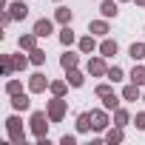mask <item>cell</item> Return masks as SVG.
Segmentation results:
<instances>
[{
    "instance_id": "9a60e30c",
    "label": "cell",
    "mask_w": 145,
    "mask_h": 145,
    "mask_svg": "<svg viewBox=\"0 0 145 145\" xmlns=\"http://www.w3.org/2000/svg\"><path fill=\"white\" fill-rule=\"evenodd\" d=\"M100 12L105 14V17H117V3H114V0H103V6H100Z\"/></svg>"
},
{
    "instance_id": "d6a6232c",
    "label": "cell",
    "mask_w": 145,
    "mask_h": 145,
    "mask_svg": "<svg viewBox=\"0 0 145 145\" xmlns=\"http://www.w3.org/2000/svg\"><path fill=\"white\" fill-rule=\"evenodd\" d=\"M60 142H63V145H74V142H77V139H74V137H71V134H65V137H63V139H60Z\"/></svg>"
},
{
    "instance_id": "7c38bea8",
    "label": "cell",
    "mask_w": 145,
    "mask_h": 145,
    "mask_svg": "<svg viewBox=\"0 0 145 145\" xmlns=\"http://www.w3.org/2000/svg\"><path fill=\"white\" fill-rule=\"evenodd\" d=\"M100 54H103V57H114V54H117V40H103Z\"/></svg>"
},
{
    "instance_id": "9c48e42d",
    "label": "cell",
    "mask_w": 145,
    "mask_h": 145,
    "mask_svg": "<svg viewBox=\"0 0 145 145\" xmlns=\"http://www.w3.org/2000/svg\"><path fill=\"white\" fill-rule=\"evenodd\" d=\"M12 105H14V111H26L29 105H31V100H29V94H14V100H12Z\"/></svg>"
},
{
    "instance_id": "cb8c5ba5",
    "label": "cell",
    "mask_w": 145,
    "mask_h": 145,
    "mask_svg": "<svg viewBox=\"0 0 145 145\" xmlns=\"http://www.w3.org/2000/svg\"><path fill=\"white\" fill-rule=\"evenodd\" d=\"M34 65H43L46 63V51H40V48H31V57H29Z\"/></svg>"
},
{
    "instance_id": "7402d4cb",
    "label": "cell",
    "mask_w": 145,
    "mask_h": 145,
    "mask_svg": "<svg viewBox=\"0 0 145 145\" xmlns=\"http://www.w3.org/2000/svg\"><path fill=\"white\" fill-rule=\"evenodd\" d=\"M34 43H37V34H23V37H20V48H29V51H31Z\"/></svg>"
},
{
    "instance_id": "30bf717a",
    "label": "cell",
    "mask_w": 145,
    "mask_h": 145,
    "mask_svg": "<svg viewBox=\"0 0 145 145\" xmlns=\"http://www.w3.org/2000/svg\"><path fill=\"white\" fill-rule=\"evenodd\" d=\"M77 63H80V57H77V54H71V51H65V54L60 57V65H63L65 71H68V68H77Z\"/></svg>"
},
{
    "instance_id": "836d02e7",
    "label": "cell",
    "mask_w": 145,
    "mask_h": 145,
    "mask_svg": "<svg viewBox=\"0 0 145 145\" xmlns=\"http://www.w3.org/2000/svg\"><path fill=\"white\" fill-rule=\"evenodd\" d=\"M134 3H137V6H145V0H134Z\"/></svg>"
},
{
    "instance_id": "d4e9b609",
    "label": "cell",
    "mask_w": 145,
    "mask_h": 145,
    "mask_svg": "<svg viewBox=\"0 0 145 145\" xmlns=\"http://www.w3.org/2000/svg\"><path fill=\"white\" fill-rule=\"evenodd\" d=\"M48 88H51V94H54V97H63V94H65V83H63V80L48 83Z\"/></svg>"
},
{
    "instance_id": "ffe728a7",
    "label": "cell",
    "mask_w": 145,
    "mask_h": 145,
    "mask_svg": "<svg viewBox=\"0 0 145 145\" xmlns=\"http://www.w3.org/2000/svg\"><path fill=\"white\" fill-rule=\"evenodd\" d=\"M68 83L74 86V88H80V86H83V74H80L77 68H68Z\"/></svg>"
},
{
    "instance_id": "603a6c76",
    "label": "cell",
    "mask_w": 145,
    "mask_h": 145,
    "mask_svg": "<svg viewBox=\"0 0 145 145\" xmlns=\"http://www.w3.org/2000/svg\"><path fill=\"white\" fill-rule=\"evenodd\" d=\"M60 43H63V46H71V43H74V31H71L68 26L60 31Z\"/></svg>"
},
{
    "instance_id": "4fadbf2b",
    "label": "cell",
    "mask_w": 145,
    "mask_h": 145,
    "mask_svg": "<svg viewBox=\"0 0 145 145\" xmlns=\"http://www.w3.org/2000/svg\"><path fill=\"white\" fill-rule=\"evenodd\" d=\"M103 108H105V111H117V108H120V100H117V94H114V91L103 97Z\"/></svg>"
},
{
    "instance_id": "52a82bcc",
    "label": "cell",
    "mask_w": 145,
    "mask_h": 145,
    "mask_svg": "<svg viewBox=\"0 0 145 145\" xmlns=\"http://www.w3.org/2000/svg\"><path fill=\"white\" fill-rule=\"evenodd\" d=\"M91 122H94V131H105V125H108L105 108H103V111H91Z\"/></svg>"
},
{
    "instance_id": "d6986e66",
    "label": "cell",
    "mask_w": 145,
    "mask_h": 145,
    "mask_svg": "<svg viewBox=\"0 0 145 145\" xmlns=\"http://www.w3.org/2000/svg\"><path fill=\"white\" fill-rule=\"evenodd\" d=\"M88 128H94L91 114H80V117H77V131H88Z\"/></svg>"
},
{
    "instance_id": "2e32d148",
    "label": "cell",
    "mask_w": 145,
    "mask_h": 145,
    "mask_svg": "<svg viewBox=\"0 0 145 145\" xmlns=\"http://www.w3.org/2000/svg\"><path fill=\"white\" fill-rule=\"evenodd\" d=\"M94 48H97V43H94V34H88V37H83V40H80V51H83V54H91Z\"/></svg>"
},
{
    "instance_id": "e0dca14e",
    "label": "cell",
    "mask_w": 145,
    "mask_h": 145,
    "mask_svg": "<svg viewBox=\"0 0 145 145\" xmlns=\"http://www.w3.org/2000/svg\"><path fill=\"white\" fill-rule=\"evenodd\" d=\"M54 17H57V23H63V26H68V23H71V9H65V6H60Z\"/></svg>"
},
{
    "instance_id": "3957f363",
    "label": "cell",
    "mask_w": 145,
    "mask_h": 145,
    "mask_svg": "<svg viewBox=\"0 0 145 145\" xmlns=\"http://www.w3.org/2000/svg\"><path fill=\"white\" fill-rule=\"evenodd\" d=\"M63 114H65V100H63V97H54V100L48 103V117H51V122H60Z\"/></svg>"
},
{
    "instance_id": "4dcf8cb0",
    "label": "cell",
    "mask_w": 145,
    "mask_h": 145,
    "mask_svg": "<svg viewBox=\"0 0 145 145\" xmlns=\"http://www.w3.org/2000/svg\"><path fill=\"white\" fill-rule=\"evenodd\" d=\"M105 94H111V86H108V83L97 86V97H105Z\"/></svg>"
},
{
    "instance_id": "e575fe53",
    "label": "cell",
    "mask_w": 145,
    "mask_h": 145,
    "mask_svg": "<svg viewBox=\"0 0 145 145\" xmlns=\"http://www.w3.org/2000/svg\"><path fill=\"white\" fill-rule=\"evenodd\" d=\"M57 3H60V0H57Z\"/></svg>"
},
{
    "instance_id": "f1b7e54d",
    "label": "cell",
    "mask_w": 145,
    "mask_h": 145,
    "mask_svg": "<svg viewBox=\"0 0 145 145\" xmlns=\"http://www.w3.org/2000/svg\"><path fill=\"white\" fill-rule=\"evenodd\" d=\"M105 139H108V142H120V139H122V131H120V125H117L114 131H108V134H105Z\"/></svg>"
},
{
    "instance_id": "d590c367",
    "label": "cell",
    "mask_w": 145,
    "mask_h": 145,
    "mask_svg": "<svg viewBox=\"0 0 145 145\" xmlns=\"http://www.w3.org/2000/svg\"><path fill=\"white\" fill-rule=\"evenodd\" d=\"M142 100H145V97H142Z\"/></svg>"
},
{
    "instance_id": "277c9868",
    "label": "cell",
    "mask_w": 145,
    "mask_h": 145,
    "mask_svg": "<svg viewBox=\"0 0 145 145\" xmlns=\"http://www.w3.org/2000/svg\"><path fill=\"white\" fill-rule=\"evenodd\" d=\"M88 74H94V77H103V74H108L105 57H94V60H88Z\"/></svg>"
},
{
    "instance_id": "1f68e13d",
    "label": "cell",
    "mask_w": 145,
    "mask_h": 145,
    "mask_svg": "<svg viewBox=\"0 0 145 145\" xmlns=\"http://www.w3.org/2000/svg\"><path fill=\"white\" fill-rule=\"evenodd\" d=\"M134 125H137L139 131H145V114H137V120H134Z\"/></svg>"
},
{
    "instance_id": "ac0fdd59",
    "label": "cell",
    "mask_w": 145,
    "mask_h": 145,
    "mask_svg": "<svg viewBox=\"0 0 145 145\" xmlns=\"http://www.w3.org/2000/svg\"><path fill=\"white\" fill-rule=\"evenodd\" d=\"M88 31H91V34H108V23H105V20H94V23L88 26Z\"/></svg>"
},
{
    "instance_id": "4316f807",
    "label": "cell",
    "mask_w": 145,
    "mask_h": 145,
    "mask_svg": "<svg viewBox=\"0 0 145 145\" xmlns=\"http://www.w3.org/2000/svg\"><path fill=\"white\" fill-rule=\"evenodd\" d=\"M105 77H108L111 83H120V80H122V68H120V65H114V68H108V74H105Z\"/></svg>"
},
{
    "instance_id": "f546056e",
    "label": "cell",
    "mask_w": 145,
    "mask_h": 145,
    "mask_svg": "<svg viewBox=\"0 0 145 145\" xmlns=\"http://www.w3.org/2000/svg\"><path fill=\"white\" fill-rule=\"evenodd\" d=\"M12 63H14V68H26V65H29L31 60H29V57H14Z\"/></svg>"
},
{
    "instance_id": "ba28073f",
    "label": "cell",
    "mask_w": 145,
    "mask_h": 145,
    "mask_svg": "<svg viewBox=\"0 0 145 145\" xmlns=\"http://www.w3.org/2000/svg\"><path fill=\"white\" fill-rule=\"evenodd\" d=\"M9 14H12L14 20H26V14H29V6H26V3H12V6H9Z\"/></svg>"
},
{
    "instance_id": "5bb4252c",
    "label": "cell",
    "mask_w": 145,
    "mask_h": 145,
    "mask_svg": "<svg viewBox=\"0 0 145 145\" xmlns=\"http://www.w3.org/2000/svg\"><path fill=\"white\" fill-rule=\"evenodd\" d=\"M131 83L145 86V65H134V71H131Z\"/></svg>"
},
{
    "instance_id": "5b68a950",
    "label": "cell",
    "mask_w": 145,
    "mask_h": 145,
    "mask_svg": "<svg viewBox=\"0 0 145 145\" xmlns=\"http://www.w3.org/2000/svg\"><path fill=\"white\" fill-rule=\"evenodd\" d=\"M46 86H48L46 74H31V80H29V91H31V94H40V91H46Z\"/></svg>"
},
{
    "instance_id": "484cf974",
    "label": "cell",
    "mask_w": 145,
    "mask_h": 145,
    "mask_svg": "<svg viewBox=\"0 0 145 145\" xmlns=\"http://www.w3.org/2000/svg\"><path fill=\"white\" fill-rule=\"evenodd\" d=\"M114 122L122 128V125H128V111H122V108H117L114 111Z\"/></svg>"
},
{
    "instance_id": "7a4b0ae2",
    "label": "cell",
    "mask_w": 145,
    "mask_h": 145,
    "mask_svg": "<svg viewBox=\"0 0 145 145\" xmlns=\"http://www.w3.org/2000/svg\"><path fill=\"white\" fill-rule=\"evenodd\" d=\"M6 128H9V139H12L14 145H23V142H26V131H23V125H20L17 117H9V120H6Z\"/></svg>"
},
{
    "instance_id": "8fae6325",
    "label": "cell",
    "mask_w": 145,
    "mask_h": 145,
    "mask_svg": "<svg viewBox=\"0 0 145 145\" xmlns=\"http://www.w3.org/2000/svg\"><path fill=\"white\" fill-rule=\"evenodd\" d=\"M122 100H128V103H134V100H142V97H139V86H137V83L125 86V91H122Z\"/></svg>"
},
{
    "instance_id": "8992f818",
    "label": "cell",
    "mask_w": 145,
    "mask_h": 145,
    "mask_svg": "<svg viewBox=\"0 0 145 145\" xmlns=\"http://www.w3.org/2000/svg\"><path fill=\"white\" fill-rule=\"evenodd\" d=\"M51 31H54V23H51V20H46V17H43V20H37V23H34V34H37V37H48Z\"/></svg>"
},
{
    "instance_id": "44dd1931",
    "label": "cell",
    "mask_w": 145,
    "mask_h": 145,
    "mask_svg": "<svg viewBox=\"0 0 145 145\" xmlns=\"http://www.w3.org/2000/svg\"><path fill=\"white\" fill-rule=\"evenodd\" d=\"M128 54H131L134 60H142V57H145V43H134V46L128 48Z\"/></svg>"
},
{
    "instance_id": "83f0119b",
    "label": "cell",
    "mask_w": 145,
    "mask_h": 145,
    "mask_svg": "<svg viewBox=\"0 0 145 145\" xmlns=\"http://www.w3.org/2000/svg\"><path fill=\"white\" fill-rule=\"evenodd\" d=\"M6 91L14 97V94H20L23 91V86H20V80H9V86H6Z\"/></svg>"
},
{
    "instance_id": "6da1fadb",
    "label": "cell",
    "mask_w": 145,
    "mask_h": 145,
    "mask_svg": "<svg viewBox=\"0 0 145 145\" xmlns=\"http://www.w3.org/2000/svg\"><path fill=\"white\" fill-rule=\"evenodd\" d=\"M48 120L51 117H46L43 111H34L31 114V134L37 139H48Z\"/></svg>"
}]
</instances>
